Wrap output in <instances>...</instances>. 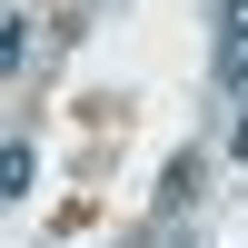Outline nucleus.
Listing matches in <instances>:
<instances>
[{
	"instance_id": "nucleus-1",
	"label": "nucleus",
	"mask_w": 248,
	"mask_h": 248,
	"mask_svg": "<svg viewBox=\"0 0 248 248\" xmlns=\"http://www.w3.org/2000/svg\"><path fill=\"white\" fill-rule=\"evenodd\" d=\"M218 79H248V0H218Z\"/></svg>"
},
{
	"instance_id": "nucleus-2",
	"label": "nucleus",
	"mask_w": 248,
	"mask_h": 248,
	"mask_svg": "<svg viewBox=\"0 0 248 248\" xmlns=\"http://www.w3.org/2000/svg\"><path fill=\"white\" fill-rule=\"evenodd\" d=\"M0 169H10L0 189H10V199H30V169H40V159H30V139H10V159H0Z\"/></svg>"
}]
</instances>
